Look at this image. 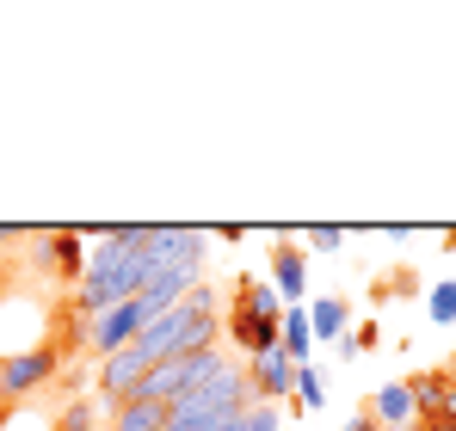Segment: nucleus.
Here are the masks:
<instances>
[{"mask_svg":"<svg viewBox=\"0 0 456 431\" xmlns=\"http://www.w3.org/2000/svg\"><path fill=\"white\" fill-rule=\"evenodd\" d=\"M339 240H346V228H308V247H314V253H333Z\"/></svg>","mask_w":456,"mask_h":431,"instance_id":"obj_18","label":"nucleus"},{"mask_svg":"<svg viewBox=\"0 0 456 431\" xmlns=\"http://www.w3.org/2000/svg\"><path fill=\"white\" fill-rule=\"evenodd\" d=\"M50 253H56L62 265H75L80 259V234H50Z\"/></svg>","mask_w":456,"mask_h":431,"instance_id":"obj_17","label":"nucleus"},{"mask_svg":"<svg viewBox=\"0 0 456 431\" xmlns=\"http://www.w3.org/2000/svg\"><path fill=\"white\" fill-rule=\"evenodd\" d=\"M308 339H314V333H308V314H303V308H284V321H278V352H284L290 363H303L308 358Z\"/></svg>","mask_w":456,"mask_h":431,"instance_id":"obj_12","label":"nucleus"},{"mask_svg":"<svg viewBox=\"0 0 456 431\" xmlns=\"http://www.w3.org/2000/svg\"><path fill=\"white\" fill-rule=\"evenodd\" d=\"M228 363L216 346H198V352H179V358H167V363H154L149 376L136 382V394L130 401H154V407H179L191 388H204L210 376H223Z\"/></svg>","mask_w":456,"mask_h":431,"instance_id":"obj_4","label":"nucleus"},{"mask_svg":"<svg viewBox=\"0 0 456 431\" xmlns=\"http://www.w3.org/2000/svg\"><path fill=\"white\" fill-rule=\"evenodd\" d=\"M149 321H154V308L142 302V296H130V302L105 308V314L93 321V352H105V358H111V352H124V346H130V339H136Z\"/></svg>","mask_w":456,"mask_h":431,"instance_id":"obj_5","label":"nucleus"},{"mask_svg":"<svg viewBox=\"0 0 456 431\" xmlns=\"http://www.w3.org/2000/svg\"><path fill=\"white\" fill-rule=\"evenodd\" d=\"M247 382H253L259 401H278V394L297 388V363L284 358V352H265V358H253V376H247Z\"/></svg>","mask_w":456,"mask_h":431,"instance_id":"obj_8","label":"nucleus"},{"mask_svg":"<svg viewBox=\"0 0 456 431\" xmlns=\"http://www.w3.org/2000/svg\"><path fill=\"white\" fill-rule=\"evenodd\" d=\"M253 401H259L253 382H247L240 370H223V376H210L204 388H191L179 407H167V431H223V426H234Z\"/></svg>","mask_w":456,"mask_h":431,"instance_id":"obj_2","label":"nucleus"},{"mask_svg":"<svg viewBox=\"0 0 456 431\" xmlns=\"http://www.w3.org/2000/svg\"><path fill=\"white\" fill-rule=\"evenodd\" d=\"M240 308H253V314H265V321H284V302H278V289L259 284V278H240V296H234Z\"/></svg>","mask_w":456,"mask_h":431,"instance_id":"obj_13","label":"nucleus"},{"mask_svg":"<svg viewBox=\"0 0 456 431\" xmlns=\"http://www.w3.org/2000/svg\"><path fill=\"white\" fill-rule=\"evenodd\" d=\"M297 401H303V407H321V401H327V376H321L314 363H297Z\"/></svg>","mask_w":456,"mask_h":431,"instance_id":"obj_15","label":"nucleus"},{"mask_svg":"<svg viewBox=\"0 0 456 431\" xmlns=\"http://www.w3.org/2000/svg\"><path fill=\"white\" fill-rule=\"evenodd\" d=\"M149 272H154V265H149V253H142V247H111V240H99L93 272H86V289H80V308L99 321L105 308H118V302L142 296Z\"/></svg>","mask_w":456,"mask_h":431,"instance_id":"obj_3","label":"nucleus"},{"mask_svg":"<svg viewBox=\"0 0 456 431\" xmlns=\"http://www.w3.org/2000/svg\"><path fill=\"white\" fill-rule=\"evenodd\" d=\"M62 431H93V407H86V401L69 407V413H62Z\"/></svg>","mask_w":456,"mask_h":431,"instance_id":"obj_19","label":"nucleus"},{"mask_svg":"<svg viewBox=\"0 0 456 431\" xmlns=\"http://www.w3.org/2000/svg\"><path fill=\"white\" fill-rule=\"evenodd\" d=\"M413 413H419V407H413V388H407V382H388V388H377V419L382 426H413Z\"/></svg>","mask_w":456,"mask_h":431,"instance_id":"obj_9","label":"nucleus"},{"mask_svg":"<svg viewBox=\"0 0 456 431\" xmlns=\"http://www.w3.org/2000/svg\"><path fill=\"white\" fill-rule=\"evenodd\" d=\"M308 333L339 339V333H346V302H339V296H321V302L308 308Z\"/></svg>","mask_w":456,"mask_h":431,"instance_id":"obj_14","label":"nucleus"},{"mask_svg":"<svg viewBox=\"0 0 456 431\" xmlns=\"http://www.w3.org/2000/svg\"><path fill=\"white\" fill-rule=\"evenodd\" d=\"M272 278H278V302H297V296L308 289L303 253H297V247H278V253H272Z\"/></svg>","mask_w":456,"mask_h":431,"instance_id":"obj_10","label":"nucleus"},{"mask_svg":"<svg viewBox=\"0 0 456 431\" xmlns=\"http://www.w3.org/2000/svg\"><path fill=\"white\" fill-rule=\"evenodd\" d=\"M111 431H167V407H154V401H124V407H111Z\"/></svg>","mask_w":456,"mask_h":431,"instance_id":"obj_11","label":"nucleus"},{"mask_svg":"<svg viewBox=\"0 0 456 431\" xmlns=\"http://www.w3.org/2000/svg\"><path fill=\"white\" fill-rule=\"evenodd\" d=\"M426 314L438 321V327H451L456 321V284H438L432 296H426Z\"/></svg>","mask_w":456,"mask_h":431,"instance_id":"obj_16","label":"nucleus"},{"mask_svg":"<svg viewBox=\"0 0 456 431\" xmlns=\"http://www.w3.org/2000/svg\"><path fill=\"white\" fill-rule=\"evenodd\" d=\"M50 376H56V358H50V352L6 358V363H0V394H12V401H19V394H31V388H37V382H50Z\"/></svg>","mask_w":456,"mask_h":431,"instance_id":"obj_6","label":"nucleus"},{"mask_svg":"<svg viewBox=\"0 0 456 431\" xmlns=\"http://www.w3.org/2000/svg\"><path fill=\"white\" fill-rule=\"evenodd\" d=\"M228 333H234V346L253 352V358L278 352V321H265V314H253V308H240V302H234V314H228Z\"/></svg>","mask_w":456,"mask_h":431,"instance_id":"obj_7","label":"nucleus"},{"mask_svg":"<svg viewBox=\"0 0 456 431\" xmlns=\"http://www.w3.org/2000/svg\"><path fill=\"white\" fill-rule=\"evenodd\" d=\"M198 346H216V296H210V284H191L179 308L154 314L149 327L130 339V352L149 363V370L179 358V352H198Z\"/></svg>","mask_w":456,"mask_h":431,"instance_id":"obj_1","label":"nucleus"},{"mask_svg":"<svg viewBox=\"0 0 456 431\" xmlns=\"http://www.w3.org/2000/svg\"><path fill=\"white\" fill-rule=\"evenodd\" d=\"M451 240H456V234H451Z\"/></svg>","mask_w":456,"mask_h":431,"instance_id":"obj_20","label":"nucleus"}]
</instances>
